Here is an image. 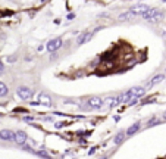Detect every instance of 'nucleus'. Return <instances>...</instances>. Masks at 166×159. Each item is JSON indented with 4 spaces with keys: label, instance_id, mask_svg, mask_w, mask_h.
<instances>
[{
    "label": "nucleus",
    "instance_id": "f257e3e1",
    "mask_svg": "<svg viewBox=\"0 0 166 159\" xmlns=\"http://www.w3.org/2000/svg\"><path fill=\"white\" fill-rule=\"evenodd\" d=\"M141 19L147 21V22H152V24H159L163 18H165V12L163 10H159L156 7H150L147 12H144L141 16Z\"/></svg>",
    "mask_w": 166,
    "mask_h": 159
},
{
    "label": "nucleus",
    "instance_id": "f03ea898",
    "mask_svg": "<svg viewBox=\"0 0 166 159\" xmlns=\"http://www.w3.org/2000/svg\"><path fill=\"white\" fill-rule=\"evenodd\" d=\"M16 96H18L21 100L27 102V100H31V99L34 97V90L30 88V87H27V85H19V87L16 88Z\"/></svg>",
    "mask_w": 166,
    "mask_h": 159
},
{
    "label": "nucleus",
    "instance_id": "7ed1b4c3",
    "mask_svg": "<svg viewBox=\"0 0 166 159\" xmlns=\"http://www.w3.org/2000/svg\"><path fill=\"white\" fill-rule=\"evenodd\" d=\"M62 47H63V40L60 39V37L49 40L47 44H46V50H47L49 53H54V52H57V50L62 49Z\"/></svg>",
    "mask_w": 166,
    "mask_h": 159
},
{
    "label": "nucleus",
    "instance_id": "20e7f679",
    "mask_svg": "<svg viewBox=\"0 0 166 159\" xmlns=\"http://www.w3.org/2000/svg\"><path fill=\"white\" fill-rule=\"evenodd\" d=\"M146 91H147L146 85H132L128 90V93L131 94V97H138V99L144 97L146 96Z\"/></svg>",
    "mask_w": 166,
    "mask_h": 159
},
{
    "label": "nucleus",
    "instance_id": "39448f33",
    "mask_svg": "<svg viewBox=\"0 0 166 159\" xmlns=\"http://www.w3.org/2000/svg\"><path fill=\"white\" fill-rule=\"evenodd\" d=\"M85 102L93 108V111H101V109H103V99H101L100 96H91V97H88Z\"/></svg>",
    "mask_w": 166,
    "mask_h": 159
},
{
    "label": "nucleus",
    "instance_id": "423d86ee",
    "mask_svg": "<svg viewBox=\"0 0 166 159\" xmlns=\"http://www.w3.org/2000/svg\"><path fill=\"white\" fill-rule=\"evenodd\" d=\"M37 100L40 102V105L44 106V108H53V99H51V96L47 94V93H44V91L38 93V99Z\"/></svg>",
    "mask_w": 166,
    "mask_h": 159
},
{
    "label": "nucleus",
    "instance_id": "0eeeda50",
    "mask_svg": "<svg viewBox=\"0 0 166 159\" xmlns=\"http://www.w3.org/2000/svg\"><path fill=\"white\" fill-rule=\"evenodd\" d=\"M149 9H150V6H147V4H144V3H141V1H140V3H137V4L131 6L128 10H131V12H132V13H135L137 16H141V15H143L144 12H147Z\"/></svg>",
    "mask_w": 166,
    "mask_h": 159
},
{
    "label": "nucleus",
    "instance_id": "6e6552de",
    "mask_svg": "<svg viewBox=\"0 0 166 159\" xmlns=\"http://www.w3.org/2000/svg\"><path fill=\"white\" fill-rule=\"evenodd\" d=\"M118 106H119V103H118L116 96H107L106 99H103V109H113Z\"/></svg>",
    "mask_w": 166,
    "mask_h": 159
},
{
    "label": "nucleus",
    "instance_id": "1a4fd4ad",
    "mask_svg": "<svg viewBox=\"0 0 166 159\" xmlns=\"http://www.w3.org/2000/svg\"><path fill=\"white\" fill-rule=\"evenodd\" d=\"M93 36H94L93 31H84L81 34H78V37H77V46H83L85 43H88L90 40L93 39Z\"/></svg>",
    "mask_w": 166,
    "mask_h": 159
},
{
    "label": "nucleus",
    "instance_id": "9d476101",
    "mask_svg": "<svg viewBox=\"0 0 166 159\" xmlns=\"http://www.w3.org/2000/svg\"><path fill=\"white\" fill-rule=\"evenodd\" d=\"M15 137H16V133L12 131V130H0V140L3 141H15Z\"/></svg>",
    "mask_w": 166,
    "mask_h": 159
},
{
    "label": "nucleus",
    "instance_id": "9b49d317",
    "mask_svg": "<svg viewBox=\"0 0 166 159\" xmlns=\"http://www.w3.org/2000/svg\"><path fill=\"white\" fill-rule=\"evenodd\" d=\"M15 133H16L15 143H16L18 146H22V144H25V143L28 141V134H27L24 130H18V131H15Z\"/></svg>",
    "mask_w": 166,
    "mask_h": 159
},
{
    "label": "nucleus",
    "instance_id": "f8f14e48",
    "mask_svg": "<svg viewBox=\"0 0 166 159\" xmlns=\"http://www.w3.org/2000/svg\"><path fill=\"white\" fill-rule=\"evenodd\" d=\"M163 80H165V74H157V75H154L153 78L150 80V81H147V84H146V88H147V90H150V88H153L154 85L160 84Z\"/></svg>",
    "mask_w": 166,
    "mask_h": 159
},
{
    "label": "nucleus",
    "instance_id": "ddd939ff",
    "mask_svg": "<svg viewBox=\"0 0 166 159\" xmlns=\"http://www.w3.org/2000/svg\"><path fill=\"white\" fill-rule=\"evenodd\" d=\"M141 130V121H137V122H134L125 133H126V137H132L134 134H137L138 131Z\"/></svg>",
    "mask_w": 166,
    "mask_h": 159
},
{
    "label": "nucleus",
    "instance_id": "4468645a",
    "mask_svg": "<svg viewBox=\"0 0 166 159\" xmlns=\"http://www.w3.org/2000/svg\"><path fill=\"white\" fill-rule=\"evenodd\" d=\"M125 139H126V133H125L124 130H119V131L115 134V137H113V143H115L116 146H119V144H122L125 141Z\"/></svg>",
    "mask_w": 166,
    "mask_h": 159
},
{
    "label": "nucleus",
    "instance_id": "2eb2a0df",
    "mask_svg": "<svg viewBox=\"0 0 166 159\" xmlns=\"http://www.w3.org/2000/svg\"><path fill=\"white\" fill-rule=\"evenodd\" d=\"M134 18H137V15L132 13L131 10H126L124 13H119L118 15V21H129V19H134Z\"/></svg>",
    "mask_w": 166,
    "mask_h": 159
},
{
    "label": "nucleus",
    "instance_id": "dca6fc26",
    "mask_svg": "<svg viewBox=\"0 0 166 159\" xmlns=\"http://www.w3.org/2000/svg\"><path fill=\"white\" fill-rule=\"evenodd\" d=\"M163 122H165L163 119H157V117H156V115H153L152 118H149L147 124H146V127H147V128H152V127H156V125L163 124Z\"/></svg>",
    "mask_w": 166,
    "mask_h": 159
},
{
    "label": "nucleus",
    "instance_id": "f3484780",
    "mask_svg": "<svg viewBox=\"0 0 166 159\" xmlns=\"http://www.w3.org/2000/svg\"><path fill=\"white\" fill-rule=\"evenodd\" d=\"M36 156H40L43 159H53L50 156V153L47 152V150H44V149H40V150H36V153H34Z\"/></svg>",
    "mask_w": 166,
    "mask_h": 159
},
{
    "label": "nucleus",
    "instance_id": "a211bd4d",
    "mask_svg": "<svg viewBox=\"0 0 166 159\" xmlns=\"http://www.w3.org/2000/svg\"><path fill=\"white\" fill-rule=\"evenodd\" d=\"M9 94V88H7V85L3 82V81H0V97H6Z\"/></svg>",
    "mask_w": 166,
    "mask_h": 159
},
{
    "label": "nucleus",
    "instance_id": "6ab92c4d",
    "mask_svg": "<svg viewBox=\"0 0 166 159\" xmlns=\"http://www.w3.org/2000/svg\"><path fill=\"white\" fill-rule=\"evenodd\" d=\"M66 125H69V122H68V121H57V122H54V128H56V130L65 128Z\"/></svg>",
    "mask_w": 166,
    "mask_h": 159
},
{
    "label": "nucleus",
    "instance_id": "aec40b11",
    "mask_svg": "<svg viewBox=\"0 0 166 159\" xmlns=\"http://www.w3.org/2000/svg\"><path fill=\"white\" fill-rule=\"evenodd\" d=\"M138 100H140L138 97H132V99H129V100L126 102V106H128V108H132V106H135V105L138 103Z\"/></svg>",
    "mask_w": 166,
    "mask_h": 159
},
{
    "label": "nucleus",
    "instance_id": "412c9836",
    "mask_svg": "<svg viewBox=\"0 0 166 159\" xmlns=\"http://www.w3.org/2000/svg\"><path fill=\"white\" fill-rule=\"evenodd\" d=\"M22 121H25V122H33V121H36V117H34V115H24V117H22Z\"/></svg>",
    "mask_w": 166,
    "mask_h": 159
},
{
    "label": "nucleus",
    "instance_id": "4be33fe9",
    "mask_svg": "<svg viewBox=\"0 0 166 159\" xmlns=\"http://www.w3.org/2000/svg\"><path fill=\"white\" fill-rule=\"evenodd\" d=\"M62 105H75V100L74 99H65Z\"/></svg>",
    "mask_w": 166,
    "mask_h": 159
},
{
    "label": "nucleus",
    "instance_id": "5701e85b",
    "mask_svg": "<svg viewBox=\"0 0 166 159\" xmlns=\"http://www.w3.org/2000/svg\"><path fill=\"white\" fill-rule=\"evenodd\" d=\"M43 121H46V122H51L53 121V117H41Z\"/></svg>",
    "mask_w": 166,
    "mask_h": 159
},
{
    "label": "nucleus",
    "instance_id": "b1692460",
    "mask_svg": "<svg viewBox=\"0 0 166 159\" xmlns=\"http://www.w3.org/2000/svg\"><path fill=\"white\" fill-rule=\"evenodd\" d=\"M30 106H40V102L38 100H33V102H30Z\"/></svg>",
    "mask_w": 166,
    "mask_h": 159
},
{
    "label": "nucleus",
    "instance_id": "393cba45",
    "mask_svg": "<svg viewBox=\"0 0 166 159\" xmlns=\"http://www.w3.org/2000/svg\"><path fill=\"white\" fill-rule=\"evenodd\" d=\"M68 21H72V19H75V13H68Z\"/></svg>",
    "mask_w": 166,
    "mask_h": 159
},
{
    "label": "nucleus",
    "instance_id": "a878e982",
    "mask_svg": "<svg viewBox=\"0 0 166 159\" xmlns=\"http://www.w3.org/2000/svg\"><path fill=\"white\" fill-rule=\"evenodd\" d=\"M3 72H4V63H3V62L0 61V75H1Z\"/></svg>",
    "mask_w": 166,
    "mask_h": 159
},
{
    "label": "nucleus",
    "instance_id": "bb28decb",
    "mask_svg": "<svg viewBox=\"0 0 166 159\" xmlns=\"http://www.w3.org/2000/svg\"><path fill=\"white\" fill-rule=\"evenodd\" d=\"M15 61H16V56H9V58H7V62H10V63L15 62Z\"/></svg>",
    "mask_w": 166,
    "mask_h": 159
},
{
    "label": "nucleus",
    "instance_id": "cd10ccee",
    "mask_svg": "<svg viewBox=\"0 0 166 159\" xmlns=\"http://www.w3.org/2000/svg\"><path fill=\"white\" fill-rule=\"evenodd\" d=\"M113 119H115V121H116V122H118V121H119V119H121V117H119V115H115V117H113Z\"/></svg>",
    "mask_w": 166,
    "mask_h": 159
},
{
    "label": "nucleus",
    "instance_id": "c85d7f7f",
    "mask_svg": "<svg viewBox=\"0 0 166 159\" xmlns=\"http://www.w3.org/2000/svg\"><path fill=\"white\" fill-rule=\"evenodd\" d=\"M162 119H163V121H166V111L162 114Z\"/></svg>",
    "mask_w": 166,
    "mask_h": 159
},
{
    "label": "nucleus",
    "instance_id": "c756f323",
    "mask_svg": "<svg viewBox=\"0 0 166 159\" xmlns=\"http://www.w3.org/2000/svg\"><path fill=\"white\" fill-rule=\"evenodd\" d=\"M94 152H96V149H94V147H93V149H91V150H90V152H88V155H93V153H94Z\"/></svg>",
    "mask_w": 166,
    "mask_h": 159
},
{
    "label": "nucleus",
    "instance_id": "7c9ffc66",
    "mask_svg": "<svg viewBox=\"0 0 166 159\" xmlns=\"http://www.w3.org/2000/svg\"><path fill=\"white\" fill-rule=\"evenodd\" d=\"M101 159H107V156H103V158H101Z\"/></svg>",
    "mask_w": 166,
    "mask_h": 159
},
{
    "label": "nucleus",
    "instance_id": "2f4dec72",
    "mask_svg": "<svg viewBox=\"0 0 166 159\" xmlns=\"http://www.w3.org/2000/svg\"><path fill=\"white\" fill-rule=\"evenodd\" d=\"M71 159H78V158H74V156H71Z\"/></svg>",
    "mask_w": 166,
    "mask_h": 159
},
{
    "label": "nucleus",
    "instance_id": "473e14b6",
    "mask_svg": "<svg viewBox=\"0 0 166 159\" xmlns=\"http://www.w3.org/2000/svg\"><path fill=\"white\" fill-rule=\"evenodd\" d=\"M40 1H41V3H44V1H46V0H40Z\"/></svg>",
    "mask_w": 166,
    "mask_h": 159
},
{
    "label": "nucleus",
    "instance_id": "72a5a7b5",
    "mask_svg": "<svg viewBox=\"0 0 166 159\" xmlns=\"http://www.w3.org/2000/svg\"><path fill=\"white\" fill-rule=\"evenodd\" d=\"M163 36H165V37H166V31H165V34H163Z\"/></svg>",
    "mask_w": 166,
    "mask_h": 159
},
{
    "label": "nucleus",
    "instance_id": "f704fd0d",
    "mask_svg": "<svg viewBox=\"0 0 166 159\" xmlns=\"http://www.w3.org/2000/svg\"><path fill=\"white\" fill-rule=\"evenodd\" d=\"M165 74H166V69H165Z\"/></svg>",
    "mask_w": 166,
    "mask_h": 159
},
{
    "label": "nucleus",
    "instance_id": "c9c22d12",
    "mask_svg": "<svg viewBox=\"0 0 166 159\" xmlns=\"http://www.w3.org/2000/svg\"><path fill=\"white\" fill-rule=\"evenodd\" d=\"M0 117H1V114H0Z\"/></svg>",
    "mask_w": 166,
    "mask_h": 159
},
{
    "label": "nucleus",
    "instance_id": "e433bc0d",
    "mask_svg": "<svg viewBox=\"0 0 166 159\" xmlns=\"http://www.w3.org/2000/svg\"><path fill=\"white\" fill-rule=\"evenodd\" d=\"M163 1H166V0H163Z\"/></svg>",
    "mask_w": 166,
    "mask_h": 159
}]
</instances>
